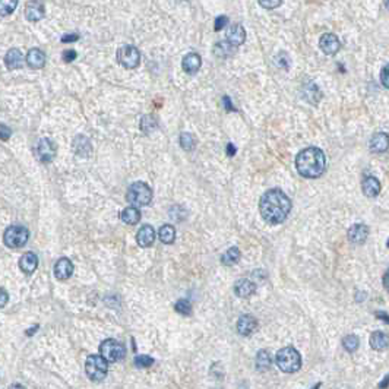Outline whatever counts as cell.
Wrapping results in <instances>:
<instances>
[{
    "mask_svg": "<svg viewBox=\"0 0 389 389\" xmlns=\"http://www.w3.org/2000/svg\"><path fill=\"white\" fill-rule=\"evenodd\" d=\"M16 6H18V0H12V2H9V0H2V2H0V15H2V16H6L8 14H12Z\"/></svg>",
    "mask_w": 389,
    "mask_h": 389,
    "instance_id": "d6a6232c",
    "label": "cell"
},
{
    "mask_svg": "<svg viewBox=\"0 0 389 389\" xmlns=\"http://www.w3.org/2000/svg\"><path fill=\"white\" fill-rule=\"evenodd\" d=\"M6 302H8V292L4 288H2V308L6 306Z\"/></svg>",
    "mask_w": 389,
    "mask_h": 389,
    "instance_id": "bcb514c9",
    "label": "cell"
},
{
    "mask_svg": "<svg viewBox=\"0 0 389 389\" xmlns=\"http://www.w3.org/2000/svg\"><path fill=\"white\" fill-rule=\"evenodd\" d=\"M369 237V227L364 224H354L348 230V240L354 244H362Z\"/></svg>",
    "mask_w": 389,
    "mask_h": 389,
    "instance_id": "5bb4252c",
    "label": "cell"
},
{
    "mask_svg": "<svg viewBox=\"0 0 389 389\" xmlns=\"http://www.w3.org/2000/svg\"><path fill=\"white\" fill-rule=\"evenodd\" d=\"M135 364H136L138 368H150V366L154 364V358L150 357V356H145V354L136 356L135 357Z\"/></svg>",
    "mask_w": 389,
    "mask_h": 389,
    "instance_id": "e575fe53",
    "label": "cell"
},
{
    "mask_svg": "<svg viewBox=\"0 0 389 389\" xmlns=\"http://www.w3.org/2000/svg\"><path fill=\"white\" fill-rule=\"evenodd\" d=\"M34 154L41 162H50L56 156V145L48 138H42L37 142L34 148Z\"/></svg>",
    "mask_w": 389,
    "mask_h": 389,
    "instance_id": "9c48e42d",
    "label": "cell"
},
{
    "mask_svg": "<svg viewBox=\"0 0 389 389\" xmlns=\"http://www.w3.org/2000/svg\"><path fill=\"white\" fill-rule=\"evenodd\" d=\"M319 47H320V50H322L325 54L334 56V54H336L338 50L341 48V42H340V40H338V37H336L335 34L328 32V34H324V36L320 37V40H319Z\"/></svg>",
    "mask_w": 389,
    "mask_h": 389,
    "instance_id": "30bf717a",
    "label": "cell"
},
{
    "mask_svg": "<svg viewBox=\"0 0 389 389\" xmlns=\"http://www.w3.org/2000/svg\"><path fill=\"white\" fill-rule=\"evenodd\" d=\"M100 352L101 356L107 360V362H112V363H116V362H120L122 358H124L126 356V347L118 342L113 338H108L106 341L101 342L100 346Z\"/></svg>",
    "mask_w": 389,
    "mask_h": 389,
    "instance_id": "52a82bcc",
    "label": "cell"
},
{
    "mask_svg": "<svg viewBox=\"0 0 389 389\" xmlns=\"http://www.w3.org/2000/svg\"><path fill=\"white\" fill-rule=\"evenodd\" d=\"M46 15V8L42 4V2H28L25 6V16L26 20L31 22H37V20H42Z\"/></svg>",
    "mask_w": 389,
    "mask_h": 389,
    "instance_id": "4fadbf2b",
    "label": "cell"
},
{
    "mask_svg": "<svg viewBox=\"0 0 389 389\" xmlns=\"http://www.w3.org/2000/svg\"><path fill=\"white\" fill-rule=\"evenodd\" d=\"M363 194L368 198H376L380 194V182L373 176H368L363 180Z\"/></svg>",
    "mask_w": 389,
    "mask_h": 389,
    "instance_id": "cb8c5ba5",
    "label": "cell"
},
{
    "mask_svg": "<svg viewBox=\"0 0 389 389\" xmlns=\"http://www.w3.org/2000/svg\"><path fill=\"white\" fill-rule=\"evenodd\" d=\"M384 287L389 292V270L385 274V276H384Z\"/></svg>",
    "mask_w": 389,
    "mask_h": 389,
    "instance_id": "7dc6e473",
    "label": "cell"
},
{
    "mask_svg": "<svg viewBox=\"0 0 389 389\" xmlns=\"http://www.w3.org/2000/svg\"><path fill=\"white\" fill-rule=\"evenodd\" d=\"M78 34H66V36L62 37V42H75V41H78Z\"/></svg>",
    "mask_w": 389,
    "mask_h": 389,
    "instance_id": "60d3db41",
    "label": "cell"
},
{
    "mask_svg": "<svg viewBox=\"0 0 389 389\" xmlns=\"http://www.w3.org/2000/svg\"><path fill=\"white\" fill-rule=\"evenodd\" d=\"M0 130H2V139H3V140H8V138L10 136V130H9L4 124H2Z\"/></svg>",
    "mask_w": 389,
    "mask_h": 389,
    "instance_id": "7bdbcfd3",
    "label": "cell"
},
{
    "mask_svg": "<svg viewBox=\"0 0 389 389\" xmlns=\"http://www.w3.org/2000/svg\"><path fill=\"white\" fill-rule=\"evenodd\" d=\"M370 347L376 351H382L389 347V335L385 332L376 331L370 335Z\"/></svg>",
    "mask_w": 389,
    "mask_h": 389,
    "instance_id": "603a6c76",
    "label": "cell"
},
{
    "mask_svg": "<svg viewBox=\"0 0 389 389\" xmlns=\"http://www.w3.org/2000/svg\"><path fill=\"white\" fill-rule=\"evenodd\" d=\"M319 388H320V384H318V385H314V386H313V388H312V389H319Z\"/></svg>",
    "mask_w": 389,
    "mask_h": 389,
    "instance_id": "816d5d0a",
    "label": "cell"
},
{
    "mask_svg": "<svg viewBox=\"0 0 389 389\" xmlns=\"http://www.w3.org/2000/svg\"><path fill=\"white\" fill-rule=\"evenodd\" d=\"M342 346H344V348L348 351V352H354V351H357V348H358L360 341H358V338H357L356 335H347V336L342 340Z\"/></svg>",
    "mask_w": 389,
    "mask_h": 389,
    "instance_id": "4dcf8cb0",
    "label": "cell"
},
{
    "mask_svg": "<svg viewBox=\"0 0 389 389\" xmlns=\"http://www.w3.org/2000/svg\"><path fill=\"white\" fill-rule=\"evenodd\" d=\"M275 62H276V64L280 66V68H282V69H288V66H290V60L287 58V54L286 53H281L280 56H276L275 58Z\"/></svg>",
    "mask_w": 389,
    "mask_h": 389,
    "instance_id": "d590c367",
    "label": "cell"
},
{
    "mask_svg": "<svg viewBox=\"0 0 389 389\" xmlns=\"http://www.w3.org/2000/svg\"><path fill=\"white\" fill-rule=\"evenodd\" d=\"M74 270H75V266H74L70 259L60 258L56 262V265H54V276L58 280H60V281L69 280L72 276V274H74Z\"/></svg>",
    "mask_w": 389,
    "mask_h": 389,
    "instance_id": "8fae6325",
    "label": "cell"
},
{
    "mask_svg": "<svg viewBox=\"0 0 389 389\" xmlns=\"http://www.w3.org/2000/svg\"><path fill=\"white\" fill-rule=\"evenodd\" d=\"M38 266V258L37 254L32 252H26L22 254L20 259V268L22 272L32 274Z\"/></svg>",
    "mask_w": 389,
    "mask_h": 389,
    "instance_id": "ffe728a7",
    "label": "cell"
},
{
    "mask_svg": "<svg viewBox=\"0 0 389 389\" xmlns=\"http://www.w3.org/2000/svg\"><path fill=\"white\" fill-rule=\"evenodd\" d=\"M380 82H382V85H384L385 88H388L389 90V64H386V66L382 69V72H380Z\"/></svg>",
    "mask_w": 389,
    "mask_h": 389,
    "instance_id": "8d00e7d4",
    "label": "cell"
},
{
    "mask_svg": "<svg viewBox=\"0 0 389 389\" xmlns=\"http://www.w3.org/2000/svg\"><path fill=\"white\" fill-rule=\"evenodd\" d=\"M237 47H234L233 44H230L227 40L226 41H221V42H216L214 47V54L216 58H230L236 52Z\"/></svg>",
    "mask_w": 389,
    "mask_h": 389,
    "instance_id": "4316f807",
    "label": "cell"
},
{
    "mask_svg": "<svg viewBox=\"0 0 389 389\" xmlns=\"http://www.w3.org/2000/svg\"><path fill=\"white\" fill-rule=\"evenodd\" d=\"M262 218L270 224H281L292 211V200L281 189H270L259 202Z\"/></svg>",
    "mask_w": 389,
    "mask_h": 389,
    "instance_id": "6da1fadb",
    "label": "cell"
},
{
    "mask_svg": "<svg viewBox=\"0 0 389 389\" xmlns=\"http://www.w3.org/2000/svg\"><path fill=\"white\" fill-rule=\"evenodd\" d=\"M386 246H388V248H389V238H388V242H386Z\"/></svg>",
    "mask_w": 389,
    "mask_h": 389,
    "instance_id": "f5cc1de1",
    "label": "cell"
},
{
    "mask_svg": "<svg viewBox=\"0 0 389 389\" xmlns=\"http://www.w3.org/2000/svg\"><path fill=\"white\" fill-rule=\"evenodd\" d=\"M244 40H246V31H244V28L240 24H234V25H232L228 28V31H227V41L230 44H233L234 47L242 46L244 42Z\"/></svg>",
    "mask_w": 389,
    "mask_h": 389,
    "instance_id": "e0dca14e",
    "label": "cell"
},
{
    "mask_svg": "<svg viewBox=\"0 0 389 389\" xmlns=\"http://www.w3.org/2000/svg\"><path fill=\"white\" fill-rule=\"evenodd\" d=\"M28 238H30V232L22 226H10L3 234V242L10 249H18L25 246Z\"/></svg>",
    "mask_w": 389,
    "mask_h": 389,
    "instance_id": "8992f818",
    "label": "cell"
},
{
    "mask_svg": "<svg viewBox=\"0 0 389 389\" xmlns=\"http://www.w3.org/2000/svg\"><path fill=\"white\" fill-rule=\"evenodd\" d=\"M389 148V135L388 134H384V132H379L376 135H373V138L370 139V150L372 152H385L388 151Z\"/></svg>",
    "mask_w": 389,
    "mask_h": 389,
    "instance_id": "d6986e66",
    "label": "cell"
},
{
    "mask_svg": "<svg viewBox=\"0 0 389 389\" xmlns=\"http://www.w3.org/2000/svg\"><path fill=\"white\" fill-rule=\"evenodd\" d=\"M259 4L265 9H274V8H278L281 6V2L280 0H275V2H259Z\"/></svg>",
    "mask_w": 389,
    "mask_h": 389,
    "instance_id": "ab89813d",
    "label": "cell"
},
{
    "mask_svg": "<svg viewBox=\"0 0 389 389\" xmlns=\"http://www.w3.org/2000/svg\"><path fill=\"white\" fill-rule=\"evenodd\" d=\"M174 310L183 316H189L192 313V304L188 300H178L174 304Z\"/></svg>",
    "mask_w": 389,
    "mask_h": 389,
    "instance_id": "836d02e7",
    "label": "cell"
},
{
    "mask_svg": "<svg viewBox=\"0 0 389 389\" xmlns=\"http://www.w3.org/2000/svg\"><path fill=\"white\" fill-rule=\"evenodd\" d=\"M117 60L126 69H136L140 63V53L135 46H122L117 50Z\"/></svg>",
    "mask_w": 389,
    "mask_h": 389,
    "instance_id": "ba28073f",
    "label": "cell"
},
{
    "mask_svg": "<svg viewBox=\"0 0 389 389\" xmlns=\"http://www.w3.org/2000/svg\"><path fill=\"white\" fill-rule=\"evenodd\" d=\"M388 386H389V374H386V376H385V379H384V380L379 384V388L385 389V388H388Z\"/></svg>",
    "mask_w": 389,
    "mask_h": 389,
    "instance_id": "f6af8a7d",
    "label": "cell"
},
{
    "mask_svg": "<svg viewBox=\"0 0 389 389\" xmlns=\"http://www.w3.org/2000/svg\"><path fill=\"white\" fill-rule=\"evenodd\" d=\"M200 64H202V58L199 54H196V53H189V54H186L183 60H182V68H183V70L186 72V74H189V75H194L196 74L199 69H200Z\"/></svg>",
    "mask_w": 389,
    "mask_h": 389,
    "instance_id": "ac0fdd59",
    "label": "cell"
},
{
    "mask_svg": "<svg viewBox=\"0 0 389 389\" xmlns=\"http://www.w3.org/2000/svg\"><path fill=\"white\" fill-rule=\"evenodd\" d=\"M196 139L192 134H182L180 135V146L186 151H192L194 148Z\"/></svg>",
    "mask_w": 389,
    "mask_h": 389,
    "instance_id": "1f68e13d",
    "label": "cell"
},
{
    "mask_svg": "<svg viewBox=\"0 0 389 389\" xmlns=\"http://www.w3.org/2000/svg\"><path fill=\"white\" fill-rule=\"evenodd\" d=\"M256 328H258V320L252 314H243L237 320V332L243 336L252 335Z\"/></svg>",
    "mask_w": 389,
    "mask_h": 389,
    "instance_id": "7c38bea8",
    "label": "cell"
},
{
    "mask_svg": "<svg viewBox=\"0 0 389 389\" xmlns=\"http://www.w3.org/2000/svg\"><path fill=\"white\" fill-rule=\"evenodd\" d=\"M222 102H224L222 106L226 107V110H227V112H236V108H234V106H233V104H232L230 98L224 97V98H222Z\"/></svg>",
    "mask_w": 389,
    "mask_h": 389,
    "instance_id": "b9f144b4",
    "label": "cell"
},
{
    "mask_svg": "<svg viewBox=\"0 0 389 389\" xmlns=\"http://www.w3.org/2000/svg\"><path fill=\"white\" fill-rule=\"evenodd\" d=\"M158 237H160V240H161L164 244H172V243H174L176 240L174 227L170 226V224L162 226V227L158 230Z\"/></svg>",
    "mask_w": 389,
    "mask_h": 389,
    "instance_id": "83f0119b",
    "label": "cell"
},
{
    "mask_svg": "<svg viewBox=\"0 0 389 389\" xmlns=\"http://www.w3.org/2000/svg\"><path fill=\"white\" fill-rule=\"evenodd\" d=\"M240 250L237 248H230L226 253H222L221 256V264L226 266H233L238 260H240Z\"/></svg>",
    "mask_w": 389,
    "mask_h": 389,
    "instance_id": "f1b7e54d",
    "label": "cell"
},
{
    "mask_svg": "<svg viewBox=\"0 0 389 389\" xmlns=\"http://www.w3.org/2000/svg\"><path fill=\"white\" fill-rule=\"evenodd\" d=\"M85 372L86 376L94 380V382H100L107 376L108 372V364L107 360L102 356H88L86 362H85Z\"/></svg>",
    "mask_w": 389,
    "mask_h": 389,
    "instance_id": "5b68a950",
    "label": "cell"
},
{
    "mask_svg": "<svg viewBox=\"0 0 389 389\" xmlns=\"http://www.w3.org/2000/svg\"><path fill=\"white\" fill-rule=\"evenodd\" d=\"M76 52L75 50H64L63 52V60L66 62V63H69V62H74L75 58H76Z\"/></svg>",
    "mask_w": 389,
    "mask_h": 389,
    "instance_id": "f35d334b",
    "label": "cell"
},
{
    "mask_svg": "<svg viewBox=\"0 0 389 389\" xmlns=\"http://www.w3.org/2000/svg\"><path fill=\"white\" fill-rule=\"evenodd\" d=\"M126 199L132 206H145L152 199V190L151 188L144 182H135L129 186Z\"/></svg>",
    "mask_w": 389,
    "mask_h": 389,
    "instance_id": "277c9868",
    "label": "cell"
},
{
    "mask_svg": "<svg viewBox=\"0 0 389 389\" xmlns=\"http://www.w3.org/2000/svg\"><path fill=\"white\" fill-rule=\"evenodd\" d=\"M74 151H75L76 156H91V152H92V145H91L90 139H88L86 136H84V135L75 138V140H74Z\"/></svg>",
    "mask_w": 389,
    "mask_h": 389,
    "instance_id": "7402d4cb",
    "label": "cell"
},
{
    "mask_svg": "<svg viewBox=\"0 0 389 389\" xmlns=\"http://www.w3.org/2000/svg\"><path fill=\"white\" fill-rule=\"evenodd\" d=\"M227 22H228V18H227V16H218V18L215 20L214 30L215 31H221V30L227 25Z\"/></svg>",
    "mask_w": 389,
    "mask_h": 389,
    "instance_id": "74e56055",
    "label": "cell"
},
{
    "mask_svg": "<svg viewBox=\"0 0 389 389\" xmlns=\"http://www.w3.org/2000/svg\"><path fill=\"white\" fill-rule=\"evenodd\" d=\"M24 54L18 48H10L4 56V63L9 69H20L24 64Z\"/></svg>",
    "mask_w": 389,
    "mask_h": 389,
    "instance_id": "d4e9b609",
    "label": "cell"
},
{
    "mask_svg": "<svg viewBox=\"0 0 389 389\" xmlns=\"http://www.w3.org/2000/svg\"><path fill=\"white\" fill-rule=\"evenodd\" d=\"M296 168L306 178H316L324 174L326 168V158L319 148H306L296 156Z\"/></svg>",
    "mask_w": 389,
    "mask_h": 389,
    "instance_id": "7a4b0ae2",
    "label": "cell"
},
{
    "mask_svg": "<svg viewBox=\"0 0 389 389\" xmlns=\"http://www.w3.org/2000/svg\"><path fill=\"white\" fill-rule=\"evenodd\" d=\"M374 314H376V318H379V319H382L384 322H388V324H389V314H388V313H384V312H376Z\"/></svg>",
    "mask_w": 389,
    "mask_h": 389,
    "instance_id": "ee69618b",
    "label": "cell"
},
{
    "mask_svg": "<svg viewBox=\"0 0 389 389\" xmlns=\"http://www.w3.org/2000/svg\"><path fill=\"white\" fill-rule=\"evenodd\" d=\"M9 389H25V388H24L22 385H18V384H15V385H12V386H10V388H9Z\"/></svg>",
    "mask_w": 389,
    "mask_h": 389,
    "instance_id": "681fc988",
    "label": "cell"
},
{
    "mask_svg": "<svg viewBox=\"0 0 389 389\" xmlns=\"http://www.w3.org/2000/svg\"><path fill=\"white\" fill-rule=\"evenodd\" d=\"M25 60L31 69H41L46 64V54L40 48H31L28 52V54L25 56Z\"/></svg>",
    "mask_w": 389,
    "mask_h": 389,
    "instance_id": "44dd1931",
    "label": "cell"
},
{
    "mask_svg": "<svg viewBox=\"0 0 389 389\" xmlns=\"http://www.w3.org/2000/svg\"><path fill=\"white\" fill-rule=\"evenodd\" d=\"M275 363L284 373H294L302 368V356L292 347H284L276 352Z\"/></svg>",
    "mask_w": 389,
    "mask_h": 389,
    "instance_id": "3957f363",
    "label": "cell"
},
{
    "mask_svg": "<svg viewBox=\"0 0 389 389\" xmlns=\"http://www.w3.org/2000/svg\"><path fill=\"white\" fill-rule=\"evenodd\" d=\"M120 220L129 226H135L140 220V211L135 206H128L120 212Z\"/></svg>",
    "mask_w": 389,
    "mask_h": 389,
    "instance_id": "484cf974",
    "label": "cell"
},
{
    "mask_svg": "<svg viewBox=\"0 0 389 389\" xmlns=\"http://www.w3.org/2000/svg\"><path fill=\"white\" fill-rule=\"evenodd\" d=\"M136 242L140 248H150L156 242V230L151 226H142L136 234Z\"/></svg>",
    "mask_w": 389,
    "mask_h": 389,
    "instance_id": "9a60e30c",
    "label": "cell"
},
{
    "mask_svg": "<svg viewBox=\"0 0 389 389\" xmlns=\"http://www.w3.org/2000/svg\"><path fill=\"white\" fill-rule=\"evenodd\" d=\"M37 328H38V326H37V325H36V326H34V328H31V330H30V331L26 332V335H31V334H32V332H36V331H37Z\"/></svg>",
    "mask_w": 389,
    "mask_h": 389,
    "instance_id": "f907efd6",
    "label": "cell"
},
{
    "mask_svg": "<svg viewBox=\"0 0 389 389\" xmlns=\"http://www.w3.org/2000/svg\"><path fill=\"white\" fill-rule=\"evenodd\" d=\"M254 292H256V284L252 282L250 280L242 278V280L236 281V284H234V292L240 298H248Z\"/></svg>",
    "mask_w": 389,
    "mask_h": 389,
    "instance_id": "2e32d148",
    "label": "cell"
},
{
    "mask_svg": "<svg viewBox=\"0 0 389 389\" xmlns=\"http://www.w3.org/2000/svg\"><path fill=\"white\" fill-rule=\"evenodd\" d=\"M256 368L258 370L264 372L271 368V356L266 350H260L256 356Z\"/></svg>",
    "mask_w": 389,
    "mask_h": 389,
    "instance_id": "f546056e",
    "label": "cell"
},
{
    "mask_svg": "<svg viewBox=\"0 0 389 389\" xmlns=\"http://www.w3.org/2000/svg\"><path fill=\"white\" fill-rule=\"evenodd\" d=\"M227 150H228V151H227V154H228V156H230L236 154V146H234V145H232V144H228Z\"/></svg>",
    "mask_w": 389,
    "mask_h": 389,
    "instance_id": "c3c4849f",
    "label": "cell"
},
{
    "mask_svg": "<svg viewBox=\"0 0 389 389\" xmlns=\"http://www.w3.org/2000/svg\"><path fill=\"white\" fill-rule=\"evenodd\" d=\"M386 8H389V2H386Z\"/></svg>",
    "mask_w": 389,
    "mask_h": 389,
    "instance_id": "db71d44e",
    "label": "cell"
}]
</instances>
